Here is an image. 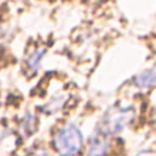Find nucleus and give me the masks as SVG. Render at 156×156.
Here are the masks:
<instances>
[{"instance_id": "1", "label": "nucleus", "mask_w": 156, "mask_h": 156, "mask_svg": "<svg viewBox=\"0 0 156 156\" xmlns=\"http://www.w3.org/2000/svg\"><path fill=\"white\" fill-rule=\"evenodd\" d=\"M133 115L135 109L131 105H114L104 114L97 129L107 136L116 135L132 122Z\"/></svg>"}, {"instance_id": "2", "label": "nucleus", "mask_w": 156, "mask_h": 156, "mask_svg": "<svg viewBox=\"0 0 156 156\" xmlns=\"http://www.w3.org/2000/svg\"><path fill=\"white\" fill-rule=\"evenodd\" d=\"M82 132L75 123H67L54 136V148L60 156H75L82 148Z\"/></svg>"}, {"instance_id": "3", "label": "nucleus", "mask_w": 156, "mask_h": 156, "mask_svg": "<svg viewBox=\"0 0 156 156\" xmlns=\"http://www.w3.org/2000/svg\"><path fill=\"white\" fill-rule=\"evenodd\" d=\"M109 136L104 135L98 129L91 135L90 144H88V156H105L109 149Z\"/></svg>"}, {"instance_id": "4", "label": "nucleus", "mask_w": 156, "mask_h": 156, "mask_svg": "<svg viewBox=\"0 0 156 156\" xmlns=\"http://www.w3.org/2000/svg\"><path fill=\"white\" fill-rule=\"evenodd\" d=\"M156 84V66L142 71L135 77V85L139 88H151Z\"/></svg>"}, {"instance_id": "5", "label": "nucleus", "mask_w": 156, "mask_h": 156, "mask_svg": "<svg viewBox=\"0 0 156 156\" xmlns=\"http://www.w3.org/2000/svg\"><path fill=\"white\" fill-rule=\"evenodd\" d=\"M44 54H45V50L44 48H36V50H34L33 53L27 57V60H26L27 68H29V70H31L33 73H36V71L40 68L41 60H43V57H44Z\"/></svg>"}, {"instance_id": "6", "label": "nucleus", "mask_w": 156, "mask_h": 156, "mask_svg": "<svg viewBox=\"0 0 156 156\" xmlns=\"http://www.w3.org/2000/svg\"><path fill=\"white\" fill-rule=\"evenodd\" d=\"M36 126H37V119L34 118L33 114H27V115L23 118L21 125H20V129H21L23 136H30L34 132Z\"/></svg>"}, {"instance_id": "7", "label": "nucleus", "mask_w": 156, "mask_h": 156, "mask_svg": "<svg viewBox=\"0 0 156 156\" xmlns=\"http://www.w3.org/2000/svg\"><path fill=\"white\" fill-rule=\"evenodd\" d=\"M62 104H64V99H62L61 97H55V98L50 99L48 102H47V105H45V109L48 111V114H53V112L58 111V109L62 107Z\"/></svg>"}, {"instance_id": "8", "label": "nucleus", "mask_w": 156, "mask_h": 156, "mask_svg": "<svg viewBox=\"0 0 156 156\" xmlns=\"http://www.w3.org/2000/svg\"><path fill=\"white\" fill-rule=\"evenodd\" d=\"M135 156H156V152H153V151H140Z\"/></svg>"}, {"instance_id": "9", "label": "nucleus", "mask_w": 156, "mask_h": 156, "mask_svg": "<svg viewBox=\"0 0 156 156\" xmlns=\"http://www.w3.org/2000/svg\"><path fill=\"white\" fill-rule=\"evenodd\" d=\"M30 156H50V153L47 152V151H44V149H38V151L33 152Z\"/></svg>"}, {"instance_id": "10", "label": "nucleus", "mask_w": 156, "mask_h": 156, "mask_svg": "<svg viewBox=\"0 0 156 156\" xmlns=\"http://www.w3.org/2000/svg\"><path fill=\"white\" fill-rule=\"evenodd\" d=\"M0 34H2V26H0Z\"/></svg>"}]
</instances>
